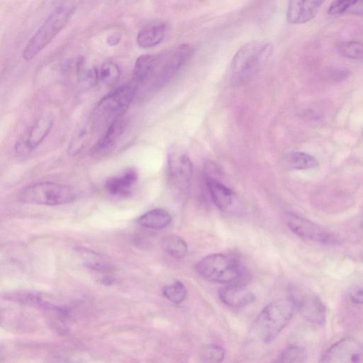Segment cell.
<instances>
[{"label":"cell","mask_w":363,"mask_h":363,"mask_svg":"<svg viewBox=\"0 0 363 363\" xmlns=\"http://www.w3.org/2000/svg\"><path fill=\"white\" fill-rule=\"evenodd\" d=\"M272 50L273 45L266 40H255L241 46L231 62L232 84L240 86L250 80L268 60Z\"/></svg>","instance_id":"6da1fadb"},{"label":"cell","mask_w":363,"mask_h":363,"mask_svg":"<svg viewBox=\"0 0 363 363\" xmlns=\"http://www.w3.org/2000/svg\"><path fill=\"white\" fill-rule=\"evenodd\" d=\"M76 9L74 0L55 6L44 23L26 43L22 53L30 61L35 57L66 26Z\"/></svg>","instance_id":"7a4b0ae2"},{"label":"cell","mask_w":363,"mask_h":363,"mask_svg":"<svg viewBox=\"0 0 363 363\" xmlns=\"http://www.w3.org/2000/svg\"><path fill=\"white\" fill-rule=\"evenodd\" d=\"M138 88L133 84H123L104 96L91 114V125L95 130H106L121 119Z\"/></svg>","instance_id":"3957f363"},{"label":"cell","mask_w":363,"mask_h":363,"mask_svg":"<svg viewBox=\"0 0 363 363\" xmlns=\"http://www.w3.org/2000/svg\"><path fill=\"white\" fill-rule=\"evenodd\" d=\"M295 307L292 299L277 300L268 304L255 320L253 333L264 342L272 341L289 323Z\"/></svg>","instance_id":"277c9868"},{"label":"cell","mask_w":363,"mask_h":363,"mask_svg":"<svg viewBox=\"0 0 363 363\" xmlns=\"http://www.w3.org/2000/svg\"><path fill=\"white\" fill-rule=\"evenodd\" d=\"M195 269L205 280L224 284L239 282L244 274L240 260L233 255L224 253L203 257L196 264Z\"/></svg>","instance_id":"5b68a950"},{"label":"cell","mask_w":363,"mask_h":363,"mask_svg":"<svg viewBox=\"0 0 363 363\" xmlns=\"http://www.w3.org/2000/svg\"><path fill=\"white\" fill-rule=\"evenodd\" d=\"M18 196L26 203L52 206L69 203L76 199L75 192L70 186L52 182H41L27 186Z\"/></svg>","instance_id":"8992f818"},{"label":"cell","mask_w":363,"mask_h":363,"mask_svg":"<svg viewBox=\"0 0 363 363\" xmlns=\"http://www.w3.org/2000/svg\"><path fill=\"white\" fill-rule=\"evenodd\" d=\"M194 52V47L188 43L181 44L167 52L151 89L157 91L164 87L188 61Z\"/></svg>","instance_id":"52a82bcc"},{"label":"cell","mask_w":363,"mask_h":363,"mask_svg":"<svg viewBox=\"0 0 363 363\" xmlns=\"http://www.w3.org/2000/svg\"><path fill=\"white\" fill-rule=\"evenodd\" d=\"M167 173L173 188L182 193L189 190L193 175V165L186 154L179 150L172 151L168 156Z\"/></svg>","instance_id":"ba28073f"},{"label":"cell","mask_w":363,"mask_h":363,"mask_svg":"<svg viewBox=\"0 0 363 363\" xmlns=\"http://www.w3.org/2000/svg\"><path fill=\"white\" fill-rule=\"evenodd\" d=\"M363 359V345L353 338L342 339L332 345L323 354L321 362L327 363H355Z\"/></svg>","instance_id":"9c48e42d"},{"label":"cell","mask_w":363,"mask_h":363,"mask_svg":"<svg viewBox=\"0 0 363 363\" xmlns=\"http://www.w3.org/2000/svg\"><path fill=\"white\" fill-rule=\"evenodd\" d=\"M286 223L289 228L296 235L321 243L333 240L330 233L315 223L300 216L289 213L286 215Z\"/></svg>","instance_id":"30bf717a"},{"label":"cell","mask_w":363,"mask_h":363,"mask_svg":"<svg viewBox=\"0 0 363 363\" xmlns=\"http://www.w3.org/2000/svg\"><path fill=\"white\" fill-rule=\"evenodd\" d=\"M165 57V52L157 55H143L136 60L132 83L138 88L150 83V88L157 77Z\"/></svg>","instance_id":"8fae6325"},{"label":"cell","mask_w":363,"mask_h":363,"mask_svg":"<svg viewBox=\"0 0 363 363\" xmlns=\"http://www.w3.org/2000/svg\"><path fill=\"white\" fill-rule=\"evenodd\" d=\"M54 123L50 116L44 115L38 118L28 130L25 138L19 140L16 146L18 154L28 152L37 147L50 133Z\"/></svg>","instance_id":"7c38bea8"},{"label":"cell","mask_w":363,"mask_h":363,"mask_svg":"<svg viewBox=\"0 0 363 363\" xmlns=\"http://www.w3.org/2000/svg\"><path fill=\"white\" fill-rule=\"evenodd\" d=\"M206 185L212 201L220 210L228 213L239 210L238 200L232 189L212 177L206 178Z\"/></svg>","instance_id":"4fadbf2b"},{"label":"cell","mask_w":363,"mask_h":363,"mask_svg":"<svg viewBox=\"0 0 363 363\" xmlns=\"http://www.w3.org/2000/svg\"><path fill=\"white\" fill-rule=\"evenodd\" d=\"M324 0H289L286 18L292 24L310 21L317 14Z\"/></svg>","instance_id":"5bb4252c"},{"label":"cell","mask_w":363,"mask_h":363,"mask_svg":"<svg viewBox=\"0 0 363 363\" xmlns=\"http://www.w3.org/2000/svg\"><path fill=\"white\" fill-rule=\"evenodd\" d=\"M220 301L233 308L247 306L255 300L254 294L239 282L225 284L218 291Z\"/></svg>","instance_id":"9a60e30c"},{"label":"cell","mask_w":363,"mask_h":363,"mask_svg":"<svg viewBox=\"0 0 363 363\" xmlns=\"http://www.w3.org/2000/svg\"><path fill=\"white\" fill-rule=\"evenodd\" d=\"M294 302L297 304L303 317L308 321L316 325L325 323V306L317 296L306 293Z\"/></svg>","instance_id":"2e32d148"},{"label":"cell","mask_w":363,"mask_h":363,"mask_svg":"<svg viewBox=\"0 0 363 363\" xmlns=\"http://www.w3.org/2000/svg\"><path fill=\"white\" fill-rule=\"evenodd\" d=\"M135 169L129 168L119 175L109 177L105 182L106 190L113 196H126L131 194L138 181Z\"/></svg>","instance_id":"e0dca14e"},{"label":"cell","mask_w":363,"mask_h":363,"mask_svg":"<svg viewBox=\"0 0 363 363\" xmlns=\"http://www.w3.org/2000/svg\"><path fill=\"white\" fill-rule=\"evenodd\" d=\"M166 31L167 26L164 22L157 21L149 23L138 31L137 44L145 49L155 47L163 40Z\"/></svg>","instance_id":"ac0fdd59"},{"label":"cell","mask_w":363,"mask_h":363,"mask_svg":"<svg viewBox=\"0 0 363 363\" xmlns=\"http://www.w3.org/2000/svg\"><path fill=\"white\" fill-rule=\"evenodd\" d=\"M124 128L122 119L110 125L93 146L91 152L92 156L102 157L111 151Z\"/></svg>","instance_id":"d6986e66"},{"label":"cell","mask_w":363,"mask_h":363,"mask_svg":"<svg viewBox=\"0 0 363 363\" xmlns=\"http://www.w3.org/2000/svg\"><path fill=\"white\" fill-rule=\"evenodd\" d=\"M172 221L171 215L163 208L150 210L139 216L137 223L142 227L152 230H161L167 227Z\"/></svg>","instance_id":"ffe728a7"},{"label":"cell","mask_w":363,"mask_h":363,"mask_svg":"<svg viewBox=\"0 0 363 363\" xmlns=\"http://www.w3.org/2000/svg\"><path fill=\"white\" fill-rule=\"evenodd\" d=\"M286 168L291 169H308L318 165L317 160L312 155L302 152H292L286 154L283 159Z\"/></svg>","instance_id":"44dd1931"},{"label":"cell","mask_w":363,"mask_h":363,"mask_svg":"<svg viewBox=\"0 0 363 363\" xmlns=\"http://www.w3.org/2000/svg\"><path fill=\"white\" fill-rule=\"evenodd\" d=\"M161 245L163 250L176 259L184 257L188 252L186 241L179 235H169L162 238Z\"/></svg>","instance_id":"7402d4cb"},{"label":"cell","mask_w":363,"mask_h":363,"mask_svg":"<svg viewBox=\"0 0 363 363\" xmlns=\"http://www.w3.org/2000/svg\"><path fill=\"white\" fill-rule=\"evenodd\" d=\"M162 294L170 302L179 304L186 299L187 291L186 286L181 281H177L164 286Z\"/></svg>","instance_id":"603a6c76"},{"label":"cell","mask_w":363,"mask_h":363,"mask_svg":"<svg viewBox=\"0 0 363 363\" xmlns=\"http://www.w3.org/2000/svg\"><path fill=\"white\" fill-rule=\"evenodd\" d=\"M77 72L79 81L84 88H91L94 86L99 79V72L95 67L88 69L84 68L83 61L77 62Z\"/></svg>","instance_id":"cb8c5ba5"},{"label":"cell","mask_w":363,"mask_h":363,"mask_svg":"<svg viewBox=\"0 0 363 363\" xmlns=\"http://www.w3.org/2000/svg\"><path fill=\"white\" fill-rule=\"evenodd\" d=\"M307 359L306 350L297 345L289 346L279 355L278 361L281 362L300 363L304 362Z\"/></svg>","instance_id":"d4e9b609"},{"label":"cell","mask_w":363,"mask_h":363,"mask_svg":"<svg viewBox=\"0 0 363 363\" xmlns=\"http://www.w3.org/2000/svg\"><path fill=\"white\" fill-rule=\"evenodd\" d=\"M337 50L345 57L363 59V43L354 40L342 42L337 45Z\"/></svg>","instance_id":"484cf974"},{"label":"cell","mask_w":363,"mask_h":363,"mask_svg":"<svg viewBox=\"0 0 363 363\" xmlns=\"http://www.w3.org/2000/svg\"><path fill=\"white\" fill-rule=\"evenodd\" d=\"M121 75L118 65L113 62H106L103 64L99 70V79L106 85L116 84Z\"/></svg>","instance_id":"4316f807"},{"label":"cell","mask_w":363,"mask_h":363,"mask_svg":"<svg viewBox=\"0 0 363 363\" xmlns=\"http://www.w3.org/2000/svg\"><path fill=\"white\" fill-rule=\"evenodd\" d=\"M225 350L218 345H208L202 352V357L206 362H220L225 357Z\"/></svg>","instance_id":"83f0119b"},{"label":"cell","mask_w":363,"mask_h":363,"mask_svg":"<svg viewBox=\"0 0 363 363\" xmlns=\"http://www.w3.org/2000/svg\"><path fill=\"white\" fill-rule=\"evenodd\" d=\"M358 0H334L328 9L330 15H338L344 13L354 6Z\"/></svg>","instance_id":"f1b7e54d"},{"label":"cell","mask_w":363,"mask_h":363,"mask_svg":"<svg viewBox=\"0 0 363 363\" xmlns=\"http://www.w3.org/2000/svg\"><path fill=\"white\" fill-rule=\"evenodd\" d=\"M350 299L357 304L363 303V286H359L350 293Z\"/></svg>","instance_id":"f546056e"},{"label":"cell","mask_w":363,"mask_h":363,"mask_svg":"<svg viewBox=\"0 0 363 363\" xmlns=\"http://www.w3.org/2000/svg\"><path fill=\"white\" fill-rule=\"evenodd\" d=\"M120 40H121V37L119 36V35H117V34L113 35V34L107 38V43L110 45L113 46V45H116L120 42Z\"/></svg>","instance_id":"4dcf8cb0"},{"label":"cell","mask_w":363,"mask_h":363,"mask_svg":"<svg viewBox=\"0 0 363 363\" xmlns=\"http://www.w3.org/2000/svg\"><path fill=\"white\" fill-rule=\"evenodd\" d=\"M69 0H55V6L62 4L64 3H66L69 1Z\"/></svg>","instance_id":"1f68e13d"},{"label":"cell","mask_w":363,"mask_h":363,"mask_svg":"<svg viewBox=\"0 0 363 363\" xmlns=\"http://www.w3.org/2000/svg\"><path fill=\"white\" fill-rule=\"evenodd\" d=\"M362 226L363 228V217H362Z\"/></svg>","instance_id":"d6a6232c"},{"label":"cell","mask_w":363,"mask_h":363,"mask_svg":"<svg viewBox=\"0 0 363 363\" xmlns=\"http://www.w3.org/2000/svg\"><path fill=\"white\" fill-rule=\"evenodd\" d=\"M362 1H363V0H362Z\"/></svg>","instance_id":"836d02e7"}]
</instances>
